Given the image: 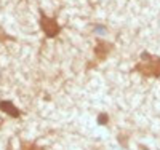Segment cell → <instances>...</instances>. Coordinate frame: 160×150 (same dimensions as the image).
<instances>
[{
    "mask_svg": "<svg viewBox=\"0 0 160 150\" xmlns=\"http://www.w3.org/2000/svg\"><path fill=\"white\" fill-rule=\"evenodd\" d=\"M21 150H43V148H40L37 144H28V142H21Z\"/></svg>",
    "mask_w": 160,
    "mask_h": 150,
    "instance_id": "obj_5",
    "label": "cell"
},
{
    "mask_svg": "<svg viewBox=\"0 0 160 150\" xmlns=\"http://www.w3.org/2000/svg\"><path fill=\"white\" fill-rule=\"evenodd\" d=\"M40 27L45 32L47 37H56L61 31V26H58L55 18H48L47 15H40Z\"/></svg>",
    "mask_w": 160,
    "mask_h": 150,
    "instance_id": "obj_2",
    "label": "cell"
},
{
    "mask_svg": "<svg viewBox=\"0 0 160 150\" xmlns=\"http://www.w3.org/2000/svg\"><path fill=\"white\" fill-rule=\"evenodd\" d=\"M112 48L111 43L104 42V40H99V42L96 43V48H95V56H96V61H104L106 58H108L109 54V50Z\"/></svg>",
    "mask_w": 160,
    "mask_h": 150,
    "instance_id": "obj_3",
    "label": "cell"
},
{
    "mask_svg": "<svg viewBox=\"0 0 160 150\" xmlns=\"http://www.w3.org/2000/svg\"><path fill=\"white\" fill-rule=\"evenodd\" d=\"M0 110H2L3 114H7V115H10V117H19V110L16 109V105H13V102H10V101H2L0 102Z\"/></svg>",
    "mask_w": 160,
    "mask_h": 150,
    "instance_id": "obj_4",
    "label": "cell"
},
{
    "mask_svg": "<svg viewBox=\"0 0 160 150\" xmlns=\"http://www.w3.org/2000/svg\"><path fill=\"white\" fill-rule=\"evenodd\" d=\"M142 61H139L135 65V72H139L142 77H148V78H158L160 77V58H155L149 53H142L141 56Z\"/></svg>",
    "mask_w": 160,
    "mask_h": 150,
    "instance_id": "obj_1",
    "label": "cell"
}]
</instances>
